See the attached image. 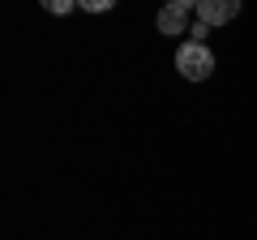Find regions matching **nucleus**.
Segmentation results:
<instances>
[{"mask_svg":"<svg viewBox=\"0 0 257 240\" xmlns=\"http://www.w3.org/2000/svg\"><path fill=\"white\" fill-rule=\"evenodd\" d=\"M214 52L206 43H197V39H189V43L176 47V73L184 77V82H210L214 77Z\"/></svg>","mask_w":257,"mask_h":240,"instance_id":"1","label":"nucleus"},{"mask_svg":"<svg viewBox=\"0 0 257 240\" xmlns=\"http://www.w3.org/2000/svg\"><path fill=\"white\" fill-rule=\"evenodd\" d=\"M244 9V0H197V18L206 26H231Z\"/></svg>","mask_w":257,"mask_h":240,"instance_id":"2","label":"nucleus"},{"mask_svg":"<svg viewBox=\"0 0 257 240\" xmlns=\"http://www.w3.org/2000/svg\"><path fill=\"white\" fill-rule=\"evenodd\" d=\"M155 26H159V35H189L193 18H189V9H180V5H163V9L155 13Z\"/></svg>","mask_w":257,"mask_h":240,"instance_id":"3","label":"nucleus"},{"mask_svg":"<svg viewBox=\"0 0 257 240\" xmlns=\"http://www.w3.org/2000/svg\"><path fill=\"white\" fill-rule=\"evenodd\" d=\"M39 9L52 13V18H69V13L77 9V0H39Z\"/></svg>","mask_w":257,"mask_h":240,"instance_id":"4","label":"nucleus"},{"mask_svg":"<svg viewBox=\"0 0 257 240\" xmlns=\"http://www.w3.org/2000/svg\"><path fill=\"white\" fill-rule=\"evenodd\" d=\"M120 0H77V9H86V13H111Z\"/></svg>","mask_w":257,"mask_h":240,"instance_id":"5","label":"nucleus"},{"mask_svg":"<svg viewBox=\"0 0 257 240\" xmlns=\"http://www.w3.org/2000/svg\"><path fill=\"white\" fill-rule=\"evenodd\" d=\"M210 30H214V26H206V22H202V18H197V22H193V30H189V35H193V39H197V43H206V35H210Z\"/></svg>","mask_w":257,"mask_h":240,"instance_id":"6","label":"nucleus"},{"mask_svg":"<svg viewBox=\"0 0 257 240\" xmlns=\"http://www.w3.org/2000/svg\"><path fill=\"white\" fill-rule=\"evenodd\" d=\"M163 5H180V9H189V13L197 9V0H163Z\"/></svg>","mask_w":257,"mask_h":240,"instance_id":"7","label":"nucleus"}]
</instances>
